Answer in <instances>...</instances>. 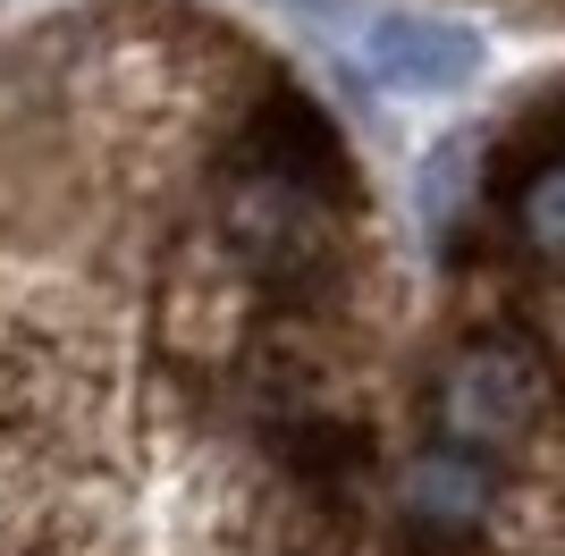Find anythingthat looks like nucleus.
I'll return each mask as SVG.
<instances>
[{"instance_id":"obj_4","label":"nucleus","mask_w":565,"mask_h":556,"mask_svg":"<svg viewBox=\"0 0 565 556\" xmlns=\"http://www.w3.org/2000/svg\"><path fill=\"white\" fill-rule=\"evenodd\" d=\"M465 9H490L507 25H541V34H565V0H465Z\"/></svg>"},{"instance_id":"obj_2","label":"nucleus","mask_w":565,"mask_h":556,"mask_svg":"<svg viewBox=\"0 0 565 556\" xmlns=\"http://www.w3.org/2000/svg\"><path fill=\"white\" fill-rule=\"evenodd\" d=\"M372 556H565V76L456 152Z\"/></svg>"},{"instance_id":"obj_1","label":"nucleus","mask_w":565,"mask_h":556,"mask_svg":"<svg viewBox=\"0 0 565 556\" xmlns=\"http://www.w3.org/2000/svg\"><path fill=\"white\" fill-rule=\"evenodd\" d=\"M388 396L372 178L254 25L0 34V556H363Z\"/></svg>"},{"instance_id":"obj_5","label":"nucleus","mask_w":565,"mask_h":556,"mask_svg":"<svg viewBox=\"0 0 565 556\" xmlns=\"http://www.w3.org/2000/svg\"><path fill=\"white\" fill-rule=\"evenodd\" d=\"M0 9H9V0H0Z\"/></svg>"},{"instance_id":"obj_3","label":"nucleus","mask_w":565,"mask_h":556,"mask_svg":"<svg viewBox=\"0 0 565 556\" xmlns=\"http://www.w3.org/2000/svg\"><path fill=\"white\" fill-rule=\"evenodd\" d=\"M363 60H372L397 93H456L472 68H481V34H472L465 18H448V9L397 0V9H372Z\"/></svg>"}]
</instances>
